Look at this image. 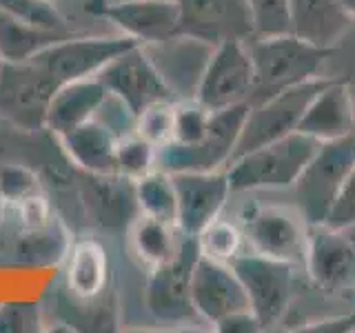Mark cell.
Segmentation results:
<instances>
[{
	"label": "cell",
	"mask_w": 355,
	"mask_h": 333,
	"mask_svg": "<svg viewBox=\"0 0 355 333\" xmlns=\"http://www.w3.org/2000/svg\"><path fill=\"white\" fill-rule=\"evenodd\" d=\"M247 44L255 69V89L249 105L320 78L327 60L338 51V47L309 42L293 31L280 36H253Z\"/></svg>",
	"instance_id": "cell-1"
},
{
	"label": "cell",
	"mask_w": 355,
	"mask_h": 333,
	"mask_svg": "<svg viewBox=\"0 0 355 333\" xmlns=\"http://www.w3.org/2000/svg\"><path fill=\"white\" fill-rule=\"evenodd\" d=\"M315 138L293 131L288 136L240 155L225 166L231 191L291 187L320 149Z\"/></svg>",
	"instance_id": "cell-2"
},
{
	"label": "cell",
	"mask_w": 355,
	"mask_h": 333,
	"mask_svg": "<svg viewBox=\"0 0 355 333\" xmlns=\"http://www.w3.org/2000/svg\"><path fill=\"white\" fill-rule=\"evenodd\" d=\"M333 78L320 76L302 85L282 89V92L264 98L260 103L249 105V114L244 118V125L240 129V136L236 140V147L231 151L229 162L238 160L240 155L258 149L262 144H269L273 140H280L288 136V133L297 131V125L302 120L306 107L311 105V100Z\"/></svg>",
	"instance_id": "cell-3"
},
{
	"label": "cell",
	"mask_w": 355,
	"mask_h": 333,
	"mask_svg": "<svg viewBox=\"0 0 355 333\" xmlns=\"http://www.w3.org/2000/svg\"><path fill=\"white\" fill-rule=\"evenodd\" d=\"M355 166V133L322 142L295 180L297 209L311 227L324 225L344 180Z\"/></svg>",
	"instance_id": "cell-4"
},
{
	"label": "cell",
	"mask_w": 355,
	"mask_h": 333,
	"mask_svg": "<svg viewBox=\"0 0 355 333\" xmlns=\"http://www.w3.org/2000/svg\"><path fill=\"white\" fill-rule=\"evenodd\" d=\"M253 89L255 69L247 40H227L211 51L193 98L209 111H222L249 103Z\"/></svg>",
	"instance_id": "cell-5"
},
{
	"label": "cell",
	"mask_w": 355,
	"mask_h": 333,
	"mask_svg": "<svg viewBox=\"0 0 355 333\" xmlns=\"http://www.w3.org/2000/svg\"><path fill=\"white\" fill-rule=\"evenodd\" d=\"M236 271L262 331L280 325L293 296V264L269 258L258 251L238 253L229 260Z\"/></svg>",
	"instance_id": "cell-6"
},
{
	"label": "cell",
	"mask_w": 355,
	"mask_h": 333,
	"mask_svg": "<svg viewBox=\"0 0 355 333\" xmlns=\"http://www.w3.org/2000/svg\"><path fill=\"white\" fill-rule=\"evenodd\" d=\"M247 114H249V103L214 111L209 136L198 144L166 142L164 147L158 149L155 169H162L166 173L216 171L220 166L225 169L231 158V151L236 147V140L240 136V129L244 125Z\"/></svg>",
	"instance_id": "cell-7"
},
{
	"label": "cell",
	"mask_w": 355,
	"mask_h": 333,
	"mask_svg": "<svg viewBox=\"0 0 355 333\" xmlns=\"http://www.w3.org/2000/svg\"><path fill=\"white\" fill-rule=\"evenodd\" d=\"M198 255V240L182 233L180 249H178L173 258L158 266H151L147 291H144V302H147V309L151 311L155 320L184 322L198 316L191 293L193 264Z\"/></svg>",
	"instance_id": "cell-8"
},
{
	"label": "cell",
	"mask_w": 355,
	"mask_h": 333,
	"mask_svg": "<svg viewBox=\"0 0 355 333\" xmlns=\"http://www.w3.org/2000/svg\"><path fill=\"white\" fill-rule=\"evenodd\" d=\"M140 44L129 36H100V38H71L67 36L51 47L33 56L31 60L47 76H51L58 85L83 80V78H94L105 67L118 58L120 53Z\"/></svg>",
	"instance_id": "cell-9"
},
{
	"label": "cell",
	"mask_w": 355,
	"mask_h": 333,
	"mask_svg": "<svg viewBox=\"0 0 355 333\" xmlns=\"http://www.w3.org/2000/svg\"><path fill=\"white\" fill-rule=\"evenodd\" d=\"M58 87L33 62H0V114L27 131L44 127Z\"/></svg>",
	"instance_id": "cell-10"
},
{
	"label": "cell",
	"mask_w": 355,
	"mask_h": 333,
	"mask_svg": "<svg viewBox=\"0 0 355 333\" xmlns=\"http://www.w3.org/2000/svg\"><path fill=\"white\" fill-rule=\"evenodd\" d=\"M311 225L291 207H262L244 218V238L251 251L284 262L306 264Z\"/></svg>",
	"instance_id": "cell-11"
},
{
	"label": "cell",
	"mask_w": 355,
	"mask_h": 333,
	"mask_svg": "<svg viewBox=\"0 0 355 333\" xmlns=\"http://www.w3.org/2000/svg\"><path fill=\"white\" fill-rule=\"evenodd\" d=\"M87 14L107 18L140 44L162 42L178 36L180 5L178 0H85Z\"/></svg>",
	"instance_id": "cell-12"
},
{
	"label": "cell",
	"mask_w": 355,
	"mask_h": 333,
	"mask_svg": "<svg viewBox=\"0 0 355 333\" xmlns=\"http://www.w3.org/2000/svg\"><path fill=\"white\" fill-rule=\"evenodd\" d=\"M98 80L107 87L111 96L122 100L133 114L140 116L144 109L155 103H164L171 98V89L166 87L164 78L155 69V65L144 51L142 44L127 49L118 58L111 60Z\"/></svg>",
	"instance_id": "cell-13"
},
{
	"label": "cell",
	"mask_w": 355,
	"mask_h": 333,
	"mask_svg": "<svg viewBox=\"0 0 355 333\" xmlns=\"http://www.w3.org/2000/svg\"><path fill=\"white\" fill-rule=\"evenodd\" d=\"M304 266L327 296L355 300V247L344 231L329 225L311 227Z\"/></svg>",
	"instance_id": "cell-14"
},
{
	"label": "cell",
	"mask_w": 355,
	"mask_h": 333,
	"mask_svg": "<svg viewBox=\"0 0 355 333\" xmlns=\"http://www.w3.org/2000/svg\"><path fill=\"white\" fill-rule=\"evenodd\" d=\"M180 36L216 47L227 40H251L255 36L247 0H178Z\"/></svg>",
	"instance_id": "cell-15"
},
{
	"label": "cell",
	"mask_w": 355,
	"mask_h": 333,
	"mask_svg": "<svg viewBox=\"0 0 355 333\" xmlns=\"http://www.w3.org/2000/svg\"><path fill=\"white\" fill-rule=\"evenodd\" d=\"M171 180L178 196L175 227L184 236L196 238L207 225L220 218L231 194L227 171H178L171 173Z\"/></svg>",
	"instance_id": "cell-16"
},
{
	"label": "cell",
	"mask_w": 355,
	"mask_h": 333,
	"mask_svg": "<svg viewBox=\"0 0 355 333\" xmlns=\"http://www.w3.org/2000/svg\"><path fill=\"white\" fill-rule=\"evenodd\" d=\"M191 293L196 314L211 325H218L242 311H251L249 296L236 271L231 269V264L202 253L198 255L193 264Z\"/></svg>",
	"instance_id": "cell-17"
},
{
	"label": "cell",
	"mask_w": 355,
	"mask_h": 333,
	"mask_svg": "<svg viewBox=\"0 0 355 333\" xmlns=\"http://www.w3.org/2000/svg\"><path fill=\"white\" fill-rule=\"evenodd\" d=\"M83 200L87 216L107 229L129 227L140 216L136 180L122 173H87Z\"/></svg>",
	"instance_id": "cell-18"
},
{
	"label": "cell",
	"mask_w": 355,
	"mask_h": 333,
	"mask_svg": "<svg viewBox=\"0 0 355 333\" xmlns=\"http://www.w3.org/2000/svg\"><path fill=\"white\" fill-rule=\"evenodd\" d=\"M297 131L315 138L318 142H331L351 136L355 131V103L351 96V80L347 76L333 78L311 100L297 125Z\"/></svg>",
	"instance_id": "cell-19"
},
{
	"label": "cell",
	"mask_w": 355,
	"mask_h": 333,
	"mask_svg": "<svg viewBox=\"0 0 355 333\" xmlns=\"http://www.w3.org/2000/svg\"><path fill=\"white\" fill-rule=\"evenodd\" d=\"M107 96H109L107 87L98 80V76L64 83L55 89V94L51 98L44 127L60 138L71 129L96 118L98 109L103 107Z\"/></svg>",
	"instance_id": "cell-20"
},
{
	"label": "cell",
	"mask_w": 355,
	"mask_h": 333,
	"mask_svg": "<svg viewBox=\"0 0 355 333\" xmlns=\"http://www.w3.org/2000/svg\"><path fill=\"white\" fill-rule=\"evenodd\" d=\"M69 160L85 173H118V136L105 122L92 118L58 138Z\"/></svg>",
	"instance_id": "cell-21"
},
{
	"label": "cell",
	"mask_w": 355,
	"mask_h": 333,
	"mask_svg": "<svg viewBox=\"0 0 355 333\" xmlns=\"http://www.w3.org/2000/svg\"><path fill=\"white\" fill-rule=\"evenodd\" d=\"M353 25L338 0H291V31L322 47H338Z\"/></svg>",
	"instance_id": "cell-22"
},
{
	"label": "cell",
	"mask_w": 355,
	"mask_h": 333,
	"mask_svg": "<svg viewBox=\"0 0 355 333\" xmlns=\"http://www.w3.org/2000/svg\"><path fill=\"white\" fill-rule=\"evenodd\" d=\"M67 36V29L42 27L0 9V62H27Z\"/></svg>",
	"instance_id": "cell-23"
},
{
	"label": "cell",
	"mask_w": 355,
	"mask_h": 333,
	"mask_svg": "<svg viewBox=\"0 0 355 333\" xmlns=\"http://www.w3.org/2000/svg\"><path fill=\"white\" fill-rule=\"evenodd\" d=\"M109 258L98 240H80L67 253V287L78 298H94L105 289Z\"/></svg>",
	"instance_id": "cell-24"
},
{
	"label": "cell",
	"mask_w": 355,
	"mask_h": 333,
	"mask_svg": "<svg viewBox=\"0 0 355 333\" xmlns=\"http://www.w3.org/2000/svg\"><path fill=\"white\" fill-rule=\"evenodd\" d=\"M175 231V225L140 214L129 225V244L142 262H147L149 266H158L171 260L180 249L182 238L178 240Z\"/></svg>",
	"instance_id": "cell-25"
},
{
	"label": "cell",
	"mask_w": 355,
	"mask_h": 333,
	"mask_svg": "<svg viewBox=\"0 0 355 333\" xmlns=\"http://www.w3.org/2000/svg\"><path fill=\"white\" fill-rule=\"evenodd\" d=\"M136 196L140 214L151 216L155 220L175 225L178 220V196L171 180V173L162 169H153L147 176L136 180Z\"/></svg>",
	"instance_id": "cell-26"
},
{
	"label": "cell",
	"mask_w": 355,
	"mask_h": 333,
	"mask_svg": "<svg viewBox=\"0 0 355 333\" xmlns=\"http://www.w3.org/2000/svg\"><path fill=\"white\" fill-rule=\"evenodd\" d=\"M16 251L27 262L49 264V262H58L62 255L69 253V242H67L64 229L55 220H51L42 229L22 231V238L16 244Z\"/></svg>",
	"instance_id": "cell-27"
},
{
	"label": "cell",
	"mask_w": 355,
	"mask_h": 333,
	"mask_svg": "<svg viewBox=\"0 0 355 333\" xmlns=\"http://www.w3.org/2000/svg\"><path fill=\"white\" fill-rule=\"evenodd\" d=\"M158 162V147L144 140L140 133H129L118 140V173L138 180L155 169Z\"/></svg>",
	"instance_id": "cell-28"
},
{
	"label": "cell",
	"mask_w": 355,
	"mask_h": 333,
	"mask_svg": "<svg viewBox=\"0 0 355 333\" xmlns=\"http://www.w3.org/2000/svg\"><path fill=\"white\" fill-rule=\"evenodd\" d=\"M242 238L244 233L236 225L220 218H216L196 236L200 253L220 262H229L231 258H236L242 249Z\"/></svg>",
	"instance_id": "cell-29"
},
{
	"label": "cell",
	"mask_w": 355,
	"mask_h": 333,
	"mask_svg": "<svg viewBox=\"0 0 355 333\" xmlns=\"http://www.w3.org/2000/svg\"><path fill=\"white\" fill-rule=\"evenodd\" d=\"M175 107L173 116V140L178 144H198L209 136L214 111L202 107L196 98H187Z\"/></svg>",
	"instance_id": "cell-30"
},
{
	"label": "cell",
	"mask_w": 355,
	"mask_h": 333,
	"mask_svg": "<svg viewBox=\"0 0 355 333\" xmlns=\"http://www.w3.org/2000/svg\"><path fill=\"white\" fill-rule=\"evenodd\" d=\"M255 36L291 33V0H247Z\"/></svg>",
	"instance_id": "cell-31"
},
{
	"label": "cell",
	"mask_w": 355,
	"mask_h": 333,
	"mask_svg": "<svg viewBox=\"0 0 355 333\" xmlns=\"http://www.w3.org/2000/svg\"><path fill=\"white\" fill-rule=\"evenodd\" d=\"M173 116H175V107L169 105V100L155 103L138 116L136 133H140L144 140H149L160 149L166 142L173 140Z\"/></svg>",
	"instance_id": "cell-32"
},
{
	"label": "cell",
	"mask_w": 355,
	"mask_h": 333,
	"mask_svg": "<svg viewBox=\"0 0 355 333\" xmlns=\"http://www.w3.org/2000/svg\"><path fill=\"white\" fill-rule=\"evenodd\" d=\"M36 194H40V180L31 169L22 164L0 166V198H3V203L18 205Z\"/></svg>",
	"instance_id": "cell-33"
},
{
	"label": "cell",
	"mask_w": 355,
	"mask_h": 333,
	"mask_svg": "<svg viewBox=\"0 0 355 333\" xmlns=\"http://www.w3.org/2000/svg\"><path fill=\"white\" fill-rule=\"evenodd\" d=\"M0 9L7 14L27 18L31 22L51 29H67L64 18L53 9L49 0H0Z\"/></svg>",
	"instance_id": "cell-34"
},
{
	"label": "cell",
	"mask_w": 355,
	"mask_h": 333,
	"mask_svg": "<svg viewBox=\"0 0 355 333\" xmlns=\"http://www.w3.org/2000/svg\"><path fill=\"white\" fill-rule=\"evenodd\" d=\"M40 331V311L31 302L0 305V333H33Z\"/></svg>",
	"instance_id": "cell-35"
},
{
	"label": "cell",
	"mask_w": 355,
	"mask_h": 333,
	"mask_svg": "<svg viewBox=\"0 0 355 333\" xmlns=\"http://www.w3.org/2000/svg\"><path fill=\"white\" fill-rule=\"evenodd\" d=\"M324 225L333 229H347L355 225V166L347 180H344L336 203H333L329 216L324 220Z\"/></svg>",
	"instance_id": "cell-36"
},
{
	"label": "cell",
	"mask_w": 355,
	"mask_h": 333,
	"mask_svg": "<svg viewBox=\"0 0 355 333\" xmlns=\"http://www.w3.org/2000/svg\"><path fill=\"white\" fill-rule=\"evenodd\" d=\"M16 207L20 214L22 229H42L53 220L51 205L47 203V198L42 196V191L36 196H29L27 200H22V203H18Z\"/></svg>",
	"instance_id": "cell-37"
},
{
	"label": "cell",
	"mask_w": 355,
	"mask_h": 333,
	"mask_svg": "<svg viewBox=\"0 0 355 333\" xmlns=\"http://www.w3.org/2000/svg\"><path fill=\"white\" fill-rule=\"evenodd\" d=\"M218 331H242V333H253V331H262L260 320L255 318L253 311H242L227 320H222L216 325Z\"/></svg>",
	"instance_id": "cell-38"
},
{
	"label": "cell",
	"mask_w": 355,
	"mask_h": 333,
	"mask_svg": "<svg viewBox=\"0 0 355 333\" xmlns=\"http://www.w3.org/2000/svg\"><path fill=\"white\" fill-rule=\"evenodd\" d=\"M338 3L344 9V14H347L355 22V0H338Z\"/></svg>",
	"instance_id": "cell-39"
},
{
	"label": "cell",
	"mask_w": 355,
	"mask_h": 333,
	"mask_svg": "<svg viewBox=\"0 0 355 333\" xmlns=\"http://www.w3.org/2000/svg\"><path fill=\"white\" fill-rule=\"evenodd\" d=\"M340 231H344V236H347V238L353 242V247H355V225H351V227H347V229H340Z\"/></svg>",
	"instance_id": "cell-40"
},
{
	"label": "cell",
	"mask_w": 355,
	"mask_h": 333,
	"mask_svg": "<svg viewBox=\"0 0 355 333\" xmlns=\"http://www.w3.org/2000/svg\"><path fill=\"white\" fill-rule=\"evenodd\" d=\"M3 205L5 203H3V198H0V220H3Z\"/></svg>",
	"instance_id": "cell-41"
}]
</instances>
